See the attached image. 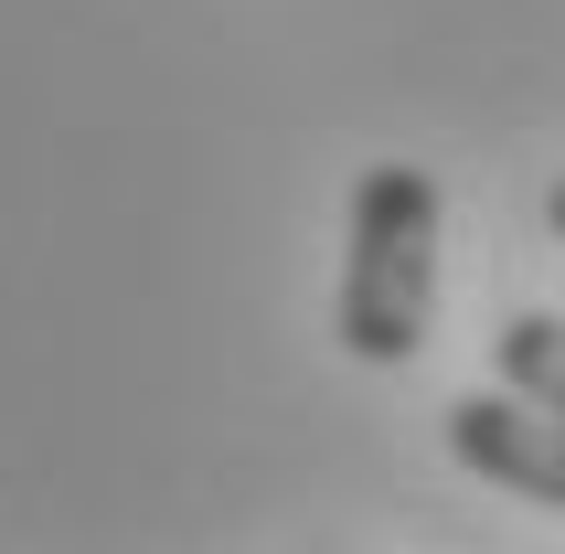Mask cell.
<instances>
[{"label": "cell", "instance_id": "1", "mask_svg": "<svg viewBox=\"0 0 565 554\" xmlns=\"http://www.w3.org/2000/svg\"><path fill=\"white\" fill-rule=\"evenodd\" d=\"M438 320V182L416 160H374L352 182V235H342V331L352 363H416Z\"/></svg>", "mask_w": 565, "mask_h": 554}, {"label": "cell", "instance_id": "2", "mask_svg": "<svg viewBox=\"0 0 565 554\" xmlns=\"http://www.w3.org/2000/svg\"><path fill=\"white\" fill-rule=\"evenodd\" d=\"M448 459L523 491V501H544V512H565V427L534 416L523 395H459L448 405Z\"/></svg>", "mask_w": 565, "mask_h": 554}, {"label": "cell", "instance_id": "3", "mask_svg": "<svg viewBox=\"0 0 565 554\" xmlns=\"http://www.w3.org/2000/svg\"><path fill=\"white\" fill-rule=\"evenodd\" d=\"M491 363H502V395H523L534 416L565 427V309H512L491 331Z\"/></svg>", "mask_w": 565, "mask_h": 554}, {"label": "cell", "instance_id": "4", "mask_svg": "<svg viewBox=\"0 0 565 554\" xmlns=\"http://www.w3.org/2000/svg\"><path fill=\"white\" fill-rule=\"evenodd\" d=\"M544 224H555V235H565V182H555V192H544Z\"/></svg>", "mask_w": 565, "mask_h": 554}]
</instances>
